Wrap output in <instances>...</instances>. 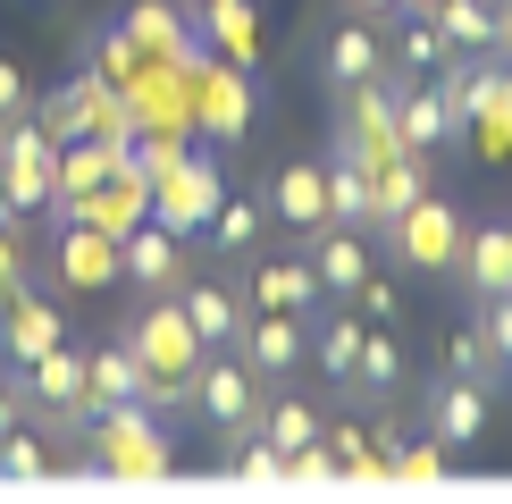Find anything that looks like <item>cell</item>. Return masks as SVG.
Masks as SVG:
<instances>
[{
    "mask_svg": "<svg viewBox=\"0 0 512 504\" xmlns=\"http://www.w3.org/2000/svg\"><path fill=\"white\" fill-rule=\"evenodd\" d=\"M126 345H135V362H143V404H152V412H185V395H194V370H202V353H210V345L194 336V320H185L177 286L126 320Z\"/></svg>",
    "mask_w": 512,
    "mask_h": 504,
    "instance_id": "6da1fadb",
    "label": "cell"
},
{
    "mask_svg": "<svg viewBox=\"0 0 512 504\" xmlns=\"http://www.w3.org/2000/svg\"><path fill=\"white\" fill-rule=\"evenodd\" d=\"M177 446H168L152 404H101L84 429V479H168Z\"/></svg>",
    "mask_w": 512,
    "mask_h": 504,
    "instance_id": "7a4b0ae2",
    "label": "cell"
},
{
    "mask_svg": "<svg viewBox=\"0 0 512 504\" xmlns=\"http://www.w3.org/2000/svg\"><path fill=\"white\" fill-rule=\"evenodd\" d=\"M210 429H219V446H236V437L261 429V370L244 362L236 345L227 353H202V370H194V395H185Z\"/></svg>",
    "mask_w": 512,
    "mask_h": 504,
    "instance_id": "3957f363",
    "label": "cell"
},
{
    "mask_svg": "<svg viewBox=\"0 0 512 504\" xmlns=\"http://www.w3.org/2000/svg\"><path fill=\"white\" fill-rule=\"evenodd\" d=\"M336 152H353L361 168L403 160V135H395V76L336 84Z\"/></svg>",
    "mask_w": 512,
    "mask_h": 504,
    "instance_id": "277c9868",
    "label": "cell"
},
{
    "mask_svg": "<svg viewBox=\"0 0 512 504\" xmlns=\"http://www.w3.org/2000/svg\"><path fill=\"white\" fill-rule=\"evenodd\" d=\"M51 168H59V143L26 118H0V210L9 219H26V210L51 202Z\"/></svg>",
    "mask_w": 512,
    "mask_h": 504,
    "instance_id": "5b68a950",
    "label": "cell"
},
{
    "mask_svg": "<svg viewBox=\"0 0 512 504\" xmlns=\"http://www.w3.org/2000/svg\"><path fill=\"white\" fill-rule=\"evenodd\" d=\"M219 194H227L219 160H210V152H185V160H168L160 177H152V219L168 227V236H202L210 210H219Z\"/></svg>",
    "mask_w": 512,
    "mask_h": 504,
    "instance_id": "8992f818",
    "label": "cell"
},
{
    "mask_svg": "<svg viewBox=\"0 0 512 504\" xmlns=\"http://www.w3.org/2000/svg\"><path fill=\"white\" fill-rule=\"evenodd\" d=\"M244 126H252V68L210 51L194 68V135L202 143H244Z\"/></svg>",
    "mask_w": 512,
    "mask_h": 504,
    "instance_id": "52a82bcc",
    "label": "cell"
},
{
    "mask_svg": "<svg viewBox=\"0 0 512 504\" xmlns=\"http://www.w3.org/2000/svg\"><path fill=\"white\" fill-rule=\"evenodd\" d=\"M387 244H395L412 269H429V278H437V269H454V252H462V210L429 185V194H420V202L387 227Z\"/></svg>",
    "mask_w": 512,
    "mask_h": 504,
    "instance_id": "ba28073f",
    "label": "cell"
},
{
    "mask_svg": "<svg viewBox=\"0 0 512 504\" xmlns=\"http://www.w3.org/2000/svg\"><path fill=\"white\" fill-rule=\"evenodd\" d=\"M51 269H59V286H68V294H110V286H126L118 236H110V227H93V219H59Z\"/></svg>",
    "mask_w": 512,
    "mask_h": 504,
    "instance_id": "9c48e42d",
    "label": "cell"
},
{
    "mask_svg": "<svg viewBox=\"0 0 512 504\" xmlns=\"http://www.w3.org/2000/svg\"><path fill=\"white\" fill-rule=\"evenodd\" d=\"M487 420H496V387H479L471 370H445L429 387V429H437L445 454H471L487 437Z\"/></svg>",
    "mask_w": 512,
    "mask_h": 504,
    "instance_id": "30bf717a",
    "label": "cell"
},
{
    "mask_svg": "<svg viewBox=\"0 0 512 504\" xmlns=\"http://www.w3.org/2000/svg\"><path fill=\"white\" fill-rule=\"evenodd\" d=\"M269 219L294 227V236H319L328 227V160H286L269 177Z\"/></svg>",
    "mask_w": 512,
    "mask_h": 504,
    "instance_id": "8fae6325",
    "label": "cell"
},
{
    "mask_svg": "<svg viewBox=\"0 0 512 504\" xmlns=\"http://www.w3.org/2000/svg\"><path fill=\"white\" fill-rule=\"evenodd\" d=\"M118 269H126V286H143V294H168V286L185 278V236H168L160 219L126 227V236H118Z\"/></svg>",
    "mask_w": 512,
    "mask_h": 504,
    "instance_id": "7c38bea8",
    "label": "cell"
},
{
    "mask_svg": "<svg viewBox=\"0 0 512 504\" xmlns=\"http://www.w3.org/2000/svg\"><path fill=\"white\" fill-rule=\"evenodd\" d=\"M236 353L261 378H277V370H294L311 353V328H303V311H244V336H236Z\"/></svg>",
    "mask_w": 512,
    "mask_h": 504,
    "instance_id": "4fadbf2b",
    "label": "cell"
},
{
    "mask_svg": "<svg viewBox=\"0 0 512 504\" xmlns=\"http://www.w3.org/2000/svg\"><path fill=\"white\" fill-rule=\"evenodd\" d=\"M126 34H135L152 59H177V68H202L210 59V42H194V26H185L177 0H135V9H126Z\"/></svg>",
    "mask_w": 512,
    "mask_h": 504,
    "instance_id": "5bb4252c",
    "label": "cell"
},
{
    "mask_svg": "<svg viewBox=\"0 0 512 504\" xmlns=\"http://www.w3.org/2000/svg\"><path fill=\"white\" fill-rule=\"evenodd\" d=\"M76 219L110 227V236H126V227H143V219H152V177H143L135 160H118L110 177H101L93 194H84V210H76Z\"/></svg>",
    "mask_w": 512,
    "mask_h": 504,
    "instance_id": "9a60e30c",
    "label": "cell"
},
{
    "mask_svg": "<svg viewBox=\"0 0 512 504\" xmlns=\"http://www.w3.org/2000/svg\"><path fill=\"white\" fill-rule=\"evenodd\" d=\"M59 336H68V328H59V303H42L34 278L0 303V353H9V362H34V353H51Z\"/></svg>",
    "mask_w": 512,
    "mask_h": 504,
    "instance_id": "2e32d148",
    "label": "cell"
},
{
    "mask_svg": "<svg viewBox=\"0 0 512 504\" xmlns=\"http://www.w3.org/2000/svg\"><path fill=\"white\" fill-rule=\"evenodd\" d=\"M319 303V269L311 252H286V261H261L244 286V311H311Z\"/></svg>",
    "mask_w": 512,
    "mask_h": 504,
    "instance_id": "e0dca14e",
    "label": "cell"
},
{
    "mask_svg": "<svg viewBox=\"0 0 512 504\" xmlns=\"http://www.w3.org/2000/svg\"><path fill=\"white\" fill-rule=\"evenodd\" d=\"M177 303H185V320H194V336H202L210 353H227L244 336V303L219 278H177Z\"/></svg>",
    "mask_w": 512,
    "mask_h": 504,
    "instance_id": "ac0fdd59",
    "label": "cell"
},
{
    "mask_svg": "<svg viewBox=\"0 0 512 504\" xmlns=\"http://www.w3.org/2000/svg\"><path fill=\"white\" fill-rule=\"evenodd\" d=\"M194 17H202V42L219 59H236V68L261 59V9L252 0H194Z\"/></svg>",
    "mask_w": 512,
    "mask_h": 504,
    "instance_id": "d6986e66",
    "label": "cell"
},
{
    "mask_svg": "<svg viewBox=\"0 0 512 504\" xmlns=\"http://www.w3.org/2000/svg\"><path fill=\"white\" fill-rule=\"evenodd\" d=\"M17 395H26V404H84V353L59 336L51 353L17 362Z\"/></svg>",
    "mask_w": 512,
    "mask_h": 504,
    "instance_id": "ffe728a7",
    "label": "cell"
},
{
    "mask_svg": "<svg viewBox=\"0 0 512 504\" xmlns=\"http://www.w3.org/2000/svg\"><path fill=\"white\" fill-rule=\"evenodd\" d=\"M454 269L471 278V294H512V219L504 227H462Z\"/></svg>",
    "mask_w": 512,
    "mask_h": 504,
    "instance_id": "44dd1931",
    "label": "cell"
},
{
    "mask_svg": "<svg viewBox=\"0 0 512 504\" xmlns=\"http://www.w3.org/2000/svg\"><path fill=\"white\" fill-rule=\"evenodd\" d=\"M395 135H403V152H420V160L445 143V101H437L429 76H395Z\"/></svg>",
    "mask_w": 512,
    "mask_h": 504,
    "instance_id": "7402d4cb",
    "label": "cell"
},
{
    "mask_svg": "<svg viewBox=\"0 0 512 504\" xmlns=\"http://www.w3.org/2000/svg\"><path fill=\"white\" fill-rule=\"evenodd\" d=\"M311 244V269H319V294H353L370 278V244H361V227H319Z\"/></svg>",
    "mask_w": 512,
    "mask_h": 504,
    "instance_id": "603a6c76",
    "label": "cell"
},
{
    "mask_svg": "<svg viewBox=\"0 0 512 504\" xmlns=\"http://www.w3.org/2000/svg\"><path fill=\"white\" fill-rule=\"evenodd\" d=\"M420 194H429V160H420V152L378 160V168H370V219H361V227H395Z\"/></svg>",
    "mask_w": 512,
    "mask_h": 504,
    "instance_id": "cb8c5ba5",
    "label": "cell"
},
{
    "mask_svg": "<svg viewBox=\"0 0 512 504\" xmlns=\"http://www.w3.org/2000/svg\"><path fill=\"white\" fill-rule=\"evenodd\" d=\"M370 76H387V42H378L370 17H345V26L328 34V84H370Z\"/></svg>",
    "mask_w": 512,
    "mask_h": 504,
    "instance_id": "d4e9b609",
    "label": "cell"
},
{
    "mask_svg": "<svg viewBox=\"0 0 512 504\" xmlns=\"http://www.w3.org/2000/svg\"><path fill=\"white\" fill-rule=\"evenodd\" d=\"M84 404H143V362H135V345H101V353H84Z\"/></svg>",
    "mask_w": 512,
    "mask_h": 504,
    "instance_id": "484cf974",
    "label": "cell"
},
{
    "mask_svg": "<svg viewBox=\"0 0 512 504\" xmlns=\"http://www.w3.org/2000/svg\"><path fill=\"white\" fill-rule=\"evenodd\" d=\"M345 387L370 395V404H387V395L403 387V345H395V328H370V320H361V362H353Z\"/></svg>",
    "mask_w": 512,
    "mask_h": 504,
    "instance_id": "4316f807",
    "label": "cell"
},
{
    "mask_svg": "<svg viewBox=\"0 0 512 504\" xmlns=\"http://www.w3.org/2000/svg\"><path fill=\"white\" fill-rule=\"evenodd\" d=\"M261 227H269V202H252V194H219V210H210V227L202 236L227 252V261H244L252 244H261Z\"/></svg>",
    "mask_w": 512,
    "mask_h": 504,
    "instance_id": "83f0119b",
    "label": "cell"
},
{
    "mask_svg": "<svg viewBox=\"0 0 512 504\" xmlns=\"http://www.w3.org/2000/svg\"><path fill=\"white\" fill-rule=\"evenodd\" d=\"M84 68H93V76H110L118 93H126V84H143V76H152V51H143V42L126 34V26H110V34H93V42H84Z\"/></svg>",
    "mask_w": 512,
    "mask_h": 504,
    "instance_id": "f1b7e54d",
    "label": "cell"
},
{
    "mask_svg": "<svg viewBox=\"0 0 512 504\" xmlns=\"http://www.w3.org/2000/svg\"><path fill=\"white\" fill-rule=\"evenodd\" d=\"M319 437H328V454H336V471H345V479H395L387 471V446H378L361 420H328Z\"/></svg>",
    "mask_w": 512,
    "mask_h": 504,
    "instance_id": "f546056e",
    "label": "cell"
},
{
    "mask_svg": "<svg viewBox=\"0 0 512 504\" xmlns=\"http://www.w3.org/2000/svg\"><path fill=\"white\" fill-rule=\"evenodd\" d=\"M370 219V168L353 152H328V227H361Z\"/></svg>",
    "mask_w": 512,
    "mask_h": 504,
    "instance_id": "4dcf8cb0",
    "label": "cell"
},
{
    "mask_svg": "<svg viewBox=\"0 0 512 504\" xmlns=\"http://www.w3.org/2000/svg\"><path fill=\"white\" fill-rule=\"evenodd\" d=\"M429 17L454 51H496V0H429Z\"/></svg>",
    "mask_w": 512,
    "mask_h": 504,
    "instance_id": "1f68e13d",
    "label": "cell"
},
{
    "mask_svg": "<svg viewBox=\"0 0 512 504\" xmlns=\"http://www.w3.org/2000/svg\"><path fill=\"white\" fill-rule=\"evenodd\" d=\"M445 59H454V42H445L437 17H429V9L403 17V34H395V68H403V76H437Z\"/></svg>",
    "mask_w": 512,
    "mask_h": 504,
    "instance_id": "d6a6232c",
    "label": "cell"
},
{
    "mask_svg": "<svg viewBox=\"0 0 512 504\" xmlns=\"http://www.w3.org/2000/svg\"><path fill=\"white\" fill-rule=\"evenodd\" d=\"M328 429V420H319V404H303V395H286V404H261V437L277 454H294V446H311V437Z\"/></svg>",
    "mask_w": 512,
    "mask_h": 504,
    "instance_id": "836d02e7",
    "label": "cell"
},
{
    "mask_svg": "<svg viewBox=\"0 0 512 504\" xmlns=\"http://www.w3.org/2000/svg\"><path fill=\"white\" fill-rule=\"evenodd\" d=\"M311 362L328 370L336 387H345V378H353V362H361V311H345V320H328V328L311 336Z\"/></svg>",
    "mask_w": 512,
    "mask_h": 504,
    "instance_id": "e575fe53",
    "label": "cell"
},
{
    "mask_svg": "<svg viewBox=\"0 0 512 504\" xmlns=\"http://www.w3.org/2000/svg\"><path fill=\"white\" fill-rule=\"evenodd\" d=\"M227 471H236V479H252V488H286V454H277V446H269L261 429L227 446Z\"/></svg>",
    "mask_w": 512,
    "mask_h": 504,
    "instance_id": "d590c367",
    "label": "cell"
},
{
    "mask_svg": "<svg viewBox=\"0 0 512 504\" xmlns=\"http://www.w3.org/2000/svg\"><path fill=\"white\" fill-rule=\"evenodd\" d=\"M479 345H487V362H496L504 378H512V294H479Z\"/></svg>",
    "mask_w": 512,
    "mask_h": 504,
    "instance_id": "8d00e7d4",
    "label": "cell"
},
{
    "mask_svg": "<svg viewBox=\"0 0 512 504\" xmlns=\"http://www.w3.org/2000/svg\"><path fill=\"white\" fill-rule=\"evenodd\" d=\"M462 135H471V152H479V160H512V101H479Z\"/></svg>",
    "mask_w": 512,
    "mask_h": 504,
    "instance_id": "74e56055",
    "label": "cell"
},
{
    "mask_svg": "<svg viewBox=\"0 0 512 504\" xmlns=\"http://www.w3.org/2000/svg\"><path fill=\"white\" fill-rule=\"evenodd\" d=\"M336 454H328V437H311V446H294L286 454V488H336Z\"/></svg>",
    "mask_w": 512,
    "mask_h": 504,
    "instance_id": "f35d334b",
    "label": "cell"
},
{
    "mask_svg": "<svg viewBox=\"0 0 512 504\" xmlns=\"http://www.w3.org/2000/svg\"><path fill=\"white\" fill-rule=\"evenodd\" d=\"M0 471H9V479H34V471H51V446L34 437V420H26V429H0Z\"/></svg>",
    "mask_w": 512,
    "mask_h": 504,
    "instance_id": "ab89813d",
    "label": "cell"
},
{
    "mask_svg": "<svg viewBox=\"0 0 512 504\" xmlns=\"http://www.w3.org/2000/svg\"><path fill=\"white\" fill-rule=\"evenodd\" d=\"M445 462L454 454L437 446V429L429 437H395V479H445Z\"/></svg>",
    "mask_w": 512,
    "mask_h": 504,
    "instance_id": "60d3db41",
    "label": "cell"
},
{
    "mask_svg": "<svg viewBox=\"0 0 512 504\" xmlns=\"http://www.w3.org/2000/svg\"><path fill=\"white\" fill-rule=\"evenodd\" d=\"M345 303L361 311V320H370V328H395V311H403V294L387 286V278H378V269H370V278H361L353 294H345Z\"/></svg>",
    "mask_w": 512,
    "mask_h": 504,
    "instance_id": "b9f144b4",
    "label": "cell"
},
{
    "mask_svg": "<svg viewBox=\"0 0 512 504\" xmlns=\"http://www.w3.org/2000/svg\"><path fill=\"white\" fill-rule=\"evenodd\" d=\"M445 370H471V378H479V387H504V370H496V362H487V345H479V328H462V336H454V345H445Z\"/></svg>",
    "mask_w": 512,
    "mask_h": 504,
    "instance_id": "7bdbcfd3",
    "label": "cell"
},
{
    "mask_svg": "<svg viewBox=\"0 0 512 504\" xmlns=\"http://www.w3.org/2000/svg\"><path fill=\"white\" fill-rule=\"evenodd\" d=\"M34 110V84H26V68L17 59H0V118H26Z\"/></svg>",
    "mask_w": 512,
    "mask_h": 504,
    "instance_id": "ee69618b",
    "label": "cell"
},
{
    "mask_svg": "<svg viewBox=\"0 0 512 504\" xmlns=\"http://www.w3.org/2000/svg\"><path fill=\"white\" fill-rule=\"evenodd\" d=\"M17 420H26V395H17V387H0V429H17Z\"/></svg>",
    "mask_w": 512,
    "mask_h": 504,
    "instance_id": "f6af8a7d",
    "label": "cell"
},
{
    "mask_svg": "<svg viewBox=\"0 0 512 504\" xmlns=\"http://www.w3.org/2000/svg\"><path fill=\"white\" fill-rule=\"evenodd\" d=\"M496 51L512 59V0H496Z\"/></svg>",
    "mask_w": 512,
    "mask_h": 504,
    "instance_id": "bcb514c9",
    "label": "cell"
},
{
    "mask_svg": "<svg viewBox=\"0 0 512 504\" xmlns=\"http://www.w3.org/2000/svg\"><path fill=\"white\" fill-rule=\"evenodd\" d=\"M353 9H361V17H378V9H403V0H353Z\"/></svg>",
    "mask_w": 512,
    "mask_h": 504,
    "instance_id": "7dc6e473",
    "label": "cell"
},
{
    "mask_svg": "<svg viewBox=\"0 0 512 504\" xmlns=\"http://www.w3.org/2000/svg\"><path fill=\"white\" fill-rule=\"evenodd\" d=\"M420 9H429V0H403V17H420Z\"/></svg>",
    "mask_w": 512,
    "mask_h": 504,
    "instance_id": "c3c4849f",
    "label": "cell"
}]
</instances>
